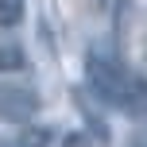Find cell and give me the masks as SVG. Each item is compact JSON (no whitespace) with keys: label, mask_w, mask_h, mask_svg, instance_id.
<instances>
[{"label":"cell","mask_w":147,"mask_h":147,"mask_svg":"<svg viewBox=\"0 0 147 147\" xmlns=\"http://www.w3.org/2000/svg\"><path fill=\"white\" fill-rule=\"evenodd\" d=\"M85 78H89V89H93L101 101L109 105H132V97L140 93L132 81V74L124 70V62L116 54H105V51H89L85 58Z\"/></svg>","instance_id":"6da1fadb"},{"label":"cell","mask_w":147,"mask_h":147,"mask_svg":"<svg viewBox=\"0 0 147 147\" xmlns=\"http://www.w3.org/2000/svg\"><path fill=\"white\" fill-rule=\"evenodd\" d=\"M39 112V93L31 85L20 81H0V120H12V124H27Z\"/></svg>","instance_id":"7a4b0ae2"},{"label":"cell","mask_w":147,"mask_h":147,"mask_svg":"<svg viewBox=\"0 0 147 147\" xmlns=\"http://www.w3.org/2000/svg\"><path fill=\"white\" fill-rule=\"evenodd\" d=\"M51 143V128H31L23 124V132L16 136V147H47Z\"/></svg>","instance_id":"3957f363"},{"label":"cell","mask_w":147,"mask_h":147,"mask_svg":"<svg viewBox=\"0 0 147 147\" xmlns=\"http://www.w3.org/2000/svg\"><path fill=\"white\" fill-rule=\"evenodd\" d=\"M27 12V0H0V27H16Z\"/></svg>","instance_id":"277c9868"},{"label":"cell","mask_w":147,"mask_h":147,"mask_svg":"<svg viewBox=\"0 0 147 147\" xmlns=\"http://www.w3.org/2000/svg\"><path fill=\"white\" fill-rule=\"evenodd\" d=\"M20 66H23V51L20 47H0V74L20 70Z\"/></svg>","instance_id":"5b68a950"}]
</instances>
